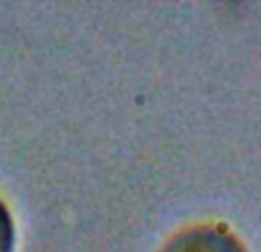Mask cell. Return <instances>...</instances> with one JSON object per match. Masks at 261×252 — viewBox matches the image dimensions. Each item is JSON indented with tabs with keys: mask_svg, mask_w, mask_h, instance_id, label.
I'll list each match as a JSON object with an SVG mask.
<instances>
[{
	"mask_svg": "<svg viewBox=\"0 0 261 252\" xmlns=\"http://www.w3.org/2000/svg\"><path fill=\"white\" fill-rule=\"evenodd\" d=\"M161 252H248V248L227 225L204 222L176 232Z\"/></svg>",
	"mask_w": 261,
	"mask_h": 252,
	"instance_id": "obj_1",
	"label": "cell"
},
{
	"mask_svg": "<svg viewBox=\"0 0 261 252\" xmlns=\"http://www.w3.org/2000/svg\"><path fill=\"white\" fill-rule=\"evenodd\" d=\"M16 245V227L7 204L0 199V252H14Z\"/></svg>",
	"mask_w": 261,
	"mask_h": 252,
	"instance_id": "obj_2",
	"label": "cell"
}]
</instances>
